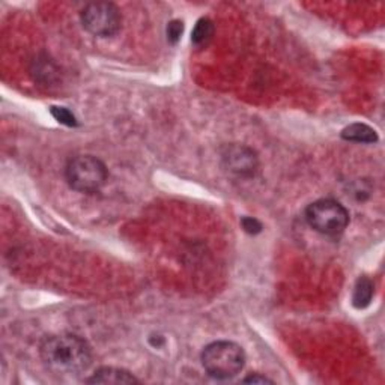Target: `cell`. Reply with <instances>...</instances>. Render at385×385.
I'll return each mask as SVG.
<instances>
[{
    "label": "cell",
    "instance_id": "obj_13",
    "mask_svg": "<svg viewBox=\"0 0 385 385\" xmlns=\"http://www.w3.org/2000/svg\"><path fill=\"white\" fill-rule=\"evenodd\" d=\"M241 224L244 227V231L249 234H259L262 231V224L258 222V220L252 217H244Z\"/></svg>",
    "mask_w": 385,
    "mask_h": 385
},
{
    "label": "cell",
    "instance_id": "obj_8",
    "mask_svg": "<svg viewBox=\"0 0 385 385\" xmlns=\"http://www.w3.org/2000/svg\"><path fill=\"white\" fill-rule=\"evenodd\" d=\"M342 139L355 143H375L378 142V134L369 125L352 124L342 131Z\"/></svg>",
    "mask_w": 385,
    "mask_h": 385
},
{
    "label": "cell",
    "instance_id": "obj_1",
    "mask_svg": "<svg viewBox=\"0 0 385 385\" xmlns=\"http://www.w3.org/2000/svg\"><path fill=\"white\" fill-rule=\"evenodd\" d=\"M40 355L45 368L60 377H76L88 370L92 363L90 346L74 334L47 337L41 343Z\"/></svg>",
    "mask_w": 385,
    "mask_h": 385
},
{
    "label": "cell",
    "instance_id": "obj_9",
    "mask_svg": "<svg viewBox=\"0 0 385 385\" xmlns=\"http://www.w3.org/2000/svg\"><path fill=\"white\" fill-rule=\"evenodd\" d=\"M375 286L370 279L368 277H360L357 285L354 288V295H352V304L357 309H366L373 298Z\"/></svg>",
    "mask_w": 385,
    "mask_h": 385
},
{
    "label": "cell",
    "instance_id": "obj_14",
    "mask_svg": "<svg viewBox=\"0 0 385 385\" xmlns=\"http://www.w3.org/2000/svg\"><path fill=\"white\" fill-rule=\"evenodd\" d=\"M243 382L245 384H272L271 379H268L267 377H262V375L259 373H254V375H250V377H247L245 379H243Z\"/></svg>",
    "mask_w": 385,
    "mask_h": 385
},
{
    "label": "cell",
    "instance_id": "obj_10",
    "mask_svg": "<svg viewBox=\"0 0 385 385\" xmlns=\"http://www.w3.org/2000/svg\"><path fill=\"white\" fill-rule=\"evenodd\" d=\"M214 35V23L209 20V18H200L196 23L195 29L191 33V42L196 45V47H204L206 45Z\"/></svg>",
    "mask_w": 385,
    "mask_h": 385
},
{
    "label": "cell",
    "instance_id": "obj_6",
    "mask_svg": "<svg viewBox=\"0 0 385 385\" xmlns=\"http://www.w3.org/2000/svg\"><path fill=\"white\" fill-rule=\"evenodd\" d=\"M224 167L240 177H252L258 170V155L244 145H227L222 152Z\"/></svg>",
    "mask_w": 385,
    "mask_h": 385
},
{
    "label": "cell",
    "instance_id": "obj_3",
    "mask_svg": "<svg viewBox=\"0 0 385 385\" xmlns=\"http://www.w3.org/2000/svg\"><path fill=\"white\" fill-rule=\"evenodd\" d=\"M106 164L94 155H77L65 167L68 186L80 192H95L107 181Z\"/></svg>",
    "mask_w": 385,
    "mask_h": 385
},
{
    "label": "cell",
    "instance_id": "obj_11",
    "mask_svg": "<svg viewBox=\"0 0 385 385\" xmlns=\"http://www.w3.org/2000/svg\"><path fill=\"white\" fill-rule=\"evenodd\" d=\"M51 115L54 116L58 122L67 125V126H76L77 119L72 115L68 108L65 107H51Z\"/></svg>",
    "mask_w": 385,
    "mask_h": 385
},
{
    "label": "cell",
    "instance_id": "obj_4",
    "mask_svg": "<svg viewBox=\"0 0 385 385\" xmlns=\"http://www.w3.org/2000/svg\"><path fill=\"white\" fill-rule=\"evenodd\" d=\"M306 220L316 232L337 236L343 234L350 224V213L341 202L334 199H320L307 206Z\"/></svg>",
    "mask_w": 385,
    "mask_h": 385
},
{
    "label": "cell",
    "instance_id": "obj_5",
    "mask_svg": "<svg viewBox=\"0 0 385 385\" xmlns=\"http://www.w3.org/2000/svg\"><path fill=\"white\" fill-rule=\"evenodd\" d=\"M81 24L95 36L108 38L121 29L122 15L119 8L110 2H94L81 9Z\"/></svg>",
    "mask_w": 385,
    "mask_h": 385
},
{
    "label": "cell",
    "instance_id": "obj_7",
    "mask_svg": "<svg viewBox=\"0 0 385 385\" xmlns=\"http://www.w3.org/2000/svg\"><path fill=\"white\" fill-rule=\"evenodd\" d=\"M86 382L88 384H134V382H139V379L124 369L101 368L95 370V373L89 379H86Z\"/></svg>",
    "mask_w": 385,
    "mask_h": 385
},
{
    "label": "cell",
    "instance_id": "obj_2",
    "mask_svg": "<svg viewBox=\"0 0 385 385\" xmlns=\"http://www.w3.org/2000/svg\"><path fill=\"white\" fill-rule=\"evenodd\" d=\"M245 364L244 350L234 342L220 341L208 345L202 352V366L209 377L220 381L232 379Z\"/></svg>",
    "mask_w": 385,
    "mask_h": 385
},
{
    "label": "cell",
    "instance_id": "obj_12",
    "mask_svg": "<svg viewBox=\"0 0 385 385\" xmlns=\"http://www.w3.org/2000/svg\"><path fill=\"white\" fill-rule=\"evenodd\" d=\"M182 31H184V26H182V22L179 20H175V22H172L167 27V38L172 44H177L181 38V35H182Z\"/></svg>",
    "mask_w": 385,
    "mask_h": 385
}]
</instances>
